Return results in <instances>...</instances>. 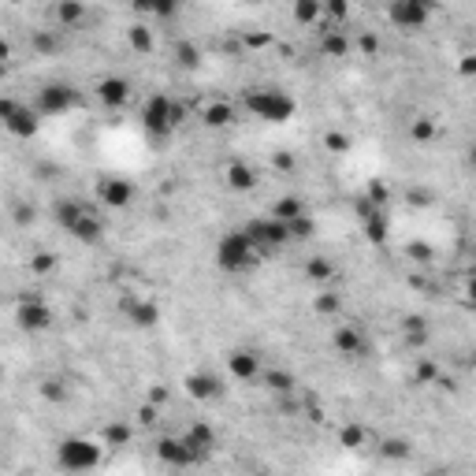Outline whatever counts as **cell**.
I'll return each instance as SVG.
<instances>
[{
    "mask_svg": "<svg viewBox=\"0 0 476 476\" xmlns=\"http://www.w3.org/2000/svg\"><path fill=\"white\" fill-rule=\"evenodd\" d=\"M242 108L253 119H264V123H286V119L298 112V101L275 86H257L242 97Z\"/></svg>",
    "mask_w": 476,
    "mask_h": 476,
    "instance_id": "obj_1",
    "label": "cell"
},
{
    "mask_svg": "<svg viewBox=\"0 0 476 476\" xmlns=\"http://www.w3.org/2000/svg\"><path fill=\"white\" fill-rule=\"evenodd\" d=\"M104 458V446L82 439V435H71V439H60L56 446V465L64 473H93Z\"/></svg>",
    "mask_w": 476,
    "mask_h": 476,
    "instance_id": "obj_2",
    "label": "cell"
},
{
    "mask_svg": "<svg viewBox=\"0 0 476 476\" xmlns=\"http://www.w3.org/2000/svg\"><path fill=\"white\" fill-rule=\"evenodd\" d=\"M257 257H261V250L246 238V231H227L220 242H216V264H220L223 272H246Z\"/></svg>",
    "mask_w": 476,
    "mask_h": 476,
    "instance_id": "obj_3",
    "label": "cell"
},
{
    "mask_svg": "<svg viewBox=\"0 0 476 476\" xmlns=\"http://www.w3.org/2000/svg\"><path fill=\"white\" fill-rule=\"evenodd\" d=\"M142 123L153 138H167L178 123H183V104H175L167 93H153L142 108Z\"/></svg>",
    "mask_w": 476,
    "mask_h": 476,
    "instance_id": "obj_4",
    "label": "cell"
},
{
    "mask_svg": "<svg viewBox=\"0 0 476 476\" xmlns=\"http://www.w3.org/2000/svg\"><path fill=\"white\" fill-rule=\"evenodd\" d=\"M246 238L257 246L261 253L268 250H280V246L291 242V223H283V220H275V216H261V220H250L242 227Z\"/></svg>",
    "mask_w": 476,
    "mask_h": 476,
    "instance_id": "obj_5",
    "label": "cell"
},
{
    "mask_svg": "<svg viewBox=\"0 0 476 476\" xmlns=\"http://www.w3.org/2000/svg\"><path fill=\"white\" fill-rule=\"evenodd\" d=\"M78 104V89L67 82H48L37 89V116H64Z\"/></svg>",
    "mask_w": 476,
    "mask_h": 476,
    "instance_id": "obj_6",
    "label": "cell"
},
{
    "mask_svg": "<svg viewBox=\"0 0 476 476\" xmlns=\"http://www.w3.org/2000/svg\"><path fill=\"white\" fill-rule=\"evenodd\" d=\"M0 119H4V127L15 138H34L37 134V123H42V119H37V108L19 104V101H12V97L0 101Z\"/></svg>",
    "mask_w": 476,
    "mask_h": 476,
    "instance_id": "obj_7",
    "label": "cell"
},
{
    "mask_svg": "<svg viewBox=\"0 0 476 476\" xmlns=\"http://www.w3.org/2000/svg\"><path fill=\"white\" fill-rule=\"evenodd\" d=\"M428 19H432V4H424V0H394V4H387V23L399 30H421Z\"/></svg>",
    "mask_w": 476,
    "mask_h": 476,
    "instance_id": "obj_8",
    "label": "cell"
},
{
    "mask_svg": "<svg viewBox=\"0 0 476 476\" xmlns=\"http://www.w3.org/2000/svg\"><path fill=\"white\" fill-rule=\"evenodd\" d=\"M156 458L164 465H172V469H190V465H197L194 450L186 446L183 435H164V439H156Z\"/></svg>",
    "mask_w": 476,
    "mask_h": 476,
    "instance_id": "obj_9",
    "label": "cell"
},
{
    "mask_svg": "<svg viewBox=\"0 0 476 476\" xmlns=\"http://www.w3.org/2000/svg\"><path fill=\"white\" fill-rule=\"evenodd\" d=\"M15 316H19V327H26V331H45V327L53 324V309H48L37 294H26L23 302H19Z\"/></svg>",
    "mask_w": 476,
    "mask_h": 476,
    "instance_id": "obj_10",
    "label": "cell"
},
{
    "mask_svg": "<svg viewBox=\"0 0 476 476\" xmlns=\"http://www.w3.org/2000/svg\"><path fill=\"white\" fill-rule=\"evenodd\" d=\"M186 387V394H190L194 402H216V399H223V380L220 376H212V372H190L183 380Z\"/></svg>",
    "mask_w": 476,
    "mask_h": 476,
    "instance_id": "obj_11",
    "label": "cell"
},
{
    "mask_svg": "<svg viewBox=\"0 0 476 476\" xmlns=\"http://www.w3.org/2000/svg\"><path fill=\"white\" fill-rule=\"evenodd\" d=\"M183 439H186V446H190V450H194L197 465L212 458V450H216V432H212V424H205V421L190 424V428L183 432Z\"/></svg>",
    "mask_w": 476,
    "mask_h": 476,
    "instance_id": "obj_12",
    "label": "cell"
},
{
    "mask_svg": "<svg viewBox=\"0 0 476 476\" xmlns=\"http://www.w3.org/2000/svg\"><path fill=\"white\" fill-rule=\"evenodd\" d=\"M123 313H127V320H131V327H138V331L161 324V309H156V302H149V298H127Z\"/></svg>",
    "mask_w": 476,
    "mask_h": 476,
    "instance_id": "obj_13",
    "label": "cell"
},
{
    "mask_svg": "<svg viewBox=\"0 0 476 476\" xmlns=\"http://www.w3.org/2000/svg\"><path fill=\"white\" fill-rule=\"evenodd\" d=\"M97 197H101V205H108V208H127L134 201V186L127 183V178H101Z\"/></svg>",
    "mask_w": 476,
    "mask_h": 476,
    "instance_id": "obj_14",
    "label": "cell"
},
{
    "mask_svg": "<svg viewBox=\"0 0 476 476\" xmlns=\"http://www.w3.org/2000/svg\"><path fill=\"white\" fill-rule=\"evenodd\" d=\"M335 350L346 354V357H361V354H369V342H365V331L357 324H342V327H335Z\"/></svg>",
    "mask_w": 476,
    "mask_h": 476,
    "instance_id": "obj_15",
    "label": "cell"
},
{
    "mask_svg": "<svg viewBox=\"0 0 476 476\" xmlns=\"http://www.w3.org/2000/svg\"><path fill=\"white\" fill-rule=\"evenodd\" d=\"M227 372L235 376V380H257L261 376V357H257L253 350H231L227 354Z\"/></svg>",
    "mask_w": 476,
    "mask_h": 476,
    "instance_id": "obj_16",
    "label": "cell"
},
{
    "mask_svg": "<svg viewBox=\"0 0 476 476\" xmlns=\"http://www.w3.org/2000/svg\"><path fill=\"white\" fill-rule=\"evenodd\" d=\"M97 97L108 108H123V101L131 97V86H127V78H101L97 82Z\"/></svg>",
    "mask_w": 476,
    "mask_h": 476,
    "instance_id": "obj_17",
    "label": "cell"
},
{
    "mask_svg": "<svg viewBox=\"0 0 476 476\" xmlns=\"http://www.w3.org/2000/svg\"><path fill=\"white\" fill-rule=\"evenodd\" d=\"M71 235L78 238V242H86V246L101 242V238H104V223H101V216H97L93 208H86V216L71 227Z\"/></svg>",
    "mask_w": 476,
    "mask_h": 476,
    "instance_id": "obj_18",
    "label": "cell"
},
{
    "mask_svg": "<svg viewBox=\"0 0 476 476\" xmlns=\"http://www.w3.org/2000/svg\"><path fill=\"white\" fill-rule=\"evenodd\" d=\"M53 216H56V223L64 227L67 235H71V227H75V223L86 216V205H82V201H71V197H64V201H56Z\"/></svg>",
    "mask_w": 476,
    "mask_h": 476,
    "instance_id": "obj_19",
    "label": "cell"
},
{
    "mask_svg": "<svg viewBox=\"0 0 476 476\" xmlns=\"http://www.w3.org/2000/svg\"><path fill=\"white\" fill-rule=\"evenodd\" d=\"M261 380H264V387L272 394H291L294 387H298V380L286 369H268V372H261Z\"/></svg>",
    "mask_w": 476,
    "mask_h": 476,
    "instance_id": "obj_20",
    "label": "cell"
},
{
    "mask_svg": "<svg viewBox=\"0 0 476 476\" xmlns=\"http://www.w3.org/2000/svg\"><path fill=\"white\" fill-rule=\"evenodd\" d=\"M227 186L231 190H253L257 186V172L250 164H231L227 167Z\"/></svg>",
    "mask_w": 476,
    "mask_h": 476,
    "instance_id": "obj_21",
    "label": "cell"
},
{
    "mask_svg": "<svg viewBox=\"0 0 476 476\" xmlns=\"http://www.w3.org/2000/svg\"><path fill=\"white\" fill-rule=\"evenodd\" d=\"M272 216H275V220H283V223H294V220H302V216H305V201H302V197H280L275 208H272Z\"/></svg>",
    "mask_w": 476,
    "mask_h": 476,
    "instance_id": "obj_22",
    "label": "cell"
},
{
    "mask_svg": "<svg viewBox=\"0 0 476 476\" xmlns=\"http://www.w3.org/2000/svg\"><path fill=\"white\" fill-rule=\"evenodd\" d=\"M320 48H324L327 56H335V60H339V56L350 53V42H346V34H342V30H324V34H320Z\"/></svg>",
    "mask_w": 476,
    "mask_h": 476,
    "instance_id": "obj_23",
    "label": "cell"
},
{
    "mask_svg": "<svg viewBox=\"0 0 476 476\" xmlns=\"http://www.w3.org/2000/svg\"><path fill=\"white\" fill-rule=\"evenodd\" d=\"M387 227H391V220H387V208H376L372 216H365V235H369V242H383V238H387Z\"/></svg>",
    "mask_w": 476,
    "mask_h": 476,
    "instance_id": "obj_24",
    "label": "cell"
},
{
    "mask_svg": "<svg viewBox=\"0 0 476 476\" xmlns=\"http://www.w3.org/2000/svg\"><path fill=\"white\" fill-rule=\"evenodd\" d=\"M231 119H235V108L227 101H216V104L205 108V127H227Z\"/></svg>",
    "mask_w": 476,
    "mask_h": 476,
    "instance_id": "obj_25",
    "label": "cell"
},
{
    "mask_svg": "<svg viewBox=\"0 0 476 476\" xmlns=\"http://www.w3.org/2000/svg\"><path fill=\"white\" fill-rule=\"evenodd\" d=\"M380 454H383V458H391V461H405L413 450H410V443H405V439L391 435V439H383V443H380Z\"/></svg>",
    "mask_w": 476,
    "mask_h": 476,
    "instance_id": "obj_26",
    "label": "cell"
},
{
    "mask_svg": "<svg viewBox=\"0 0 476 476\" xmlns=\"http://www.w3.org/2000/svg\"><path fill=\"white\" fill-rule=\"evenodd\" d=\"M127 42H131L134 53H153V30L149 26H131L127 30Z\"/></svg>",
    "mask_w": 476,
    "mask_h": 476,
    "instance_id": "obj_27",
    "label": "cell"
},
{
    "mask_svg": "<svg viewBox=\"0 0 476 476\" xmlns=\"http://www.w3.org/2000/svg\"><path fill=\"white\" fill-rule=\"evenodd\" d=\"M339 443L346 446V450H361V446H365V428H361V424H342Z\"/></svg>",
    "mask_w": 476,
    "mask_h": 476,
    "instance_id": "obj_28",
    "label": "cell"
},
{
    "mask_svg": "<svg viewBox=\"0 0 476 476\" xmlns=\"http://www.w3.org/2000/svg\"><path fill=\"white\" fill-rule=\"evenodd\" d=\"M320 15H324V8L313 4V0H298V4H294V19H298V23H316Z\"/></svg>",
    "mask_w": 476,
    "mask_h": 476,
    "instance_id": "obj_29",
    "label": "cell"
},
{
    "mask_svg": "<svg viewBox=\"0 0 476 476\" xmlns=\"http://www.w3.org/2000/svg\"><path fill=\"white\" fill-rule=\"evenodd\" d=\"M175 60L186 67V71H194V67L201 64V56H197V48H194L190 42H178V45H175Z\"/></svg>",
    "mask_w": 476,
    "mask_h": 476,
    "instance_id": "obj_30",
    "label": "cell"
},
{
    "mask_svg": "<svg viewBox=\"0 0 476 476\" xmlns=\"http://www.w3.org/2000/svg\"><path fill=\"white\" fill-rule=\"evenodd\" d=\"M131 443V428L127 424H108L104 428V446H123Z\"/></svg>",
    "mask_w": 476,
    "mask_h": 476,
    "instance_id": "obj_31",
    "label": "cell"
},
{
    "mask_svg": "<svg viewBox=\"0 0 476 476\" xmlns=\"http://www.w3.org/2000/svg\"><path fill=\"white\" fill-rule=\"evenodd\" d=\"M305 272H309V280H316V283H324V280H331V261H324V257H313L309 261V268H305Z\"/></svg>",
    "mask_w": 476,
    "mask_h": 476,
    "instance_id": "obj_32",
    "label": "cell"
},
{
    "mask_svg": "<svg viewBox=\"0 0 476 476\" xmlns=\"http://www.w3.org/2000/svg\"><path fill=\"white\" fill-rule=\"evenodd\" d=\"M82 15H86V8H82V4H56V19H60V26H64V23H78Z\"/></svg>",
    "mask_w": 476,
    "mask_h": 476,
    "instance_id": "obj_33",
    "label": "cell"
},
{
    "mask_svg": "<svg viewBox=\"0 0 476 476\" xmlns=\"http://www.w3.org/2000/svg\"><path fill=\"white\" fill-rule=\"evenodd\" d=\"M313 231H316V223L309 220V216H302V220L291 223V242H294V238H298V242H305V238H313Z\"/></svg>",
    "mask_w": 476,
    "mask_h": 476,
    "instance_id": "obj_34",
    "label": "cell"
},
{
    "mask_svg": "<svg viewBox=\"0 0 476 476\" xmlns=\"http://www.w3.org/2000/svg\"><path fill=\"white\" fill-rule=\"evenodd\" d=\"M53 268H56V257H53V253H34V257H30V272L48 275Z\"/></svg>",
    "mask_w": 476,
    "mask_h": 476,
    "instance_id": "obj_35",
    "label": "cell"
},
{
    "mask_svg": "<svg viewBox=\"0 0 476 476\" xmlns=\"http://www.w3.org/2000/svg\"><path fill=\"white\" fill-rule=\"evenodd\" d=\"M410 134L416 138V142H428V138L435 134V123H432V119H413V127H410Z\"/></svg>",
    "mask_w": 476,
    "mask_h": 476,
    "instance_id": "obj_36",
    "label": "cell"
},
{
    "mask_svg": "<svg viewBox=\"0 0 476 476\" xmlns=\"http://www.w3.org/2000/svg\"><path fill=\"white\" fill-rule=\"evenodd\" d=\"M324 145L331 149V153H346V149H350V138L339 134V131H327L324 134Z\"/></svg>",
    "mask_w": 476,
    "mask_h": 476,
    "instance_id": "obj_37",
    "label": "cell"
},
{
    "mask_svg": "<svg viewBox=\"0 0 476 476\" xmlns=\"http://www.w3.org/2000/svg\"><path fill=\"white\" fill-rule=\"evenodd\" d=\"M405 339H410V342H424V339H428L424 320H405Z\"/></svg>",
    "mask_w": 476,
    "mask_h": 476,
    "instance_id": "obj_38",
    "label": "cell"
},
{
    "mask_svg": "<svg viewBox=\"0 0 476 476\" xmlns=\"http://www.w3.org/2000/svg\"><path fill=\"white\" fill-rule=\"evenodd\" d=\"M34 48H37V53H56V48H60V37H56V34H37V37H34Z\"/></svg>",
    "mask_w": 476,
    "mask_h": 476,
    "instance_id": "obj_39",
    "label": "cell"
},
{
    "mask_svg": "<svg viewBox=\"0 0 476 476\" xmlns=\"http://www.w3.org/2000/svg\"><path fill=\"white\" fill-rule=\"evenodd\" d=\"M339 309V294H320L316 298V313H335Z\"/></svg>",
    "mask_w": 476,
    "mask_h": 476,
    "instance_id": "obj_40",
    "label": "cell"
},
{
    "mask_svg": "<svg viewBox=\"0 0 476 476\" xmlns=\"http://www.w3.org/2000/svg\"><path fill=\"white\" fill-rule=\"evenodd\" d=\"M42 394H45V399H53V402H64V383H56V380H48L45 387H42Z\"/></svg>",
    "mask_w": 476,
    "mask_h": 476,
    "instance_id": "obj_41",
    "label": "cell"
},
{
    "mask_svg": "<svg viewBox=\"0 0 476 476\" xmlns=\"http://www.w3.org/2000/svg\"><path fill=\"white\" fill-rule=\"evenodd\" d=\"M138 421H142V424H153V421H156V410H153V405H142V410H138Z\"/></svg>",
    "mask_w": 476,
    "mask_h": 476,
    "instance_id": "obj_42",
    "label": "cell"
},
{
    "mask_svg": "<svg viewBox=\"0 0 476 476\" xmlns=\"http://www.w3.org/2000/svg\"><path fill=\"white\" fill-rule=\"evenodd\" d=\"M410 257H416V261H428L432 250H428V246H410Z\"/></svg>",
    "mask_w": 476,
    "mask_h": 476,
    "instance_id": "obj_43",
    "label": "cell"
},
{
    "mask_svg": "<svg viewBox=\"0 0 476 476\" xmlns=\"http://www.w3.org/2000/svg\"><path fill=\"white\" fill-rule=\"evenodd\" d=\"M461 75H476V56H465V64H461Z\"/></svg>",
    "mask_w": 476,
    "mask_h": 476,
    "instance_id": "obj_44",
    "label": "cell"
},
{
    "mask_svg": "<svg viewBox=\"0 0 476 476\" xmlns=\"http://www.w3.org/2000/svg\"><path fill=\"white\" fill-rule=\"evenodd\" d=\"M469 298L476 302V261H473V268H469Z\"/></svg>",
    "mask_w": 476,
    "mask_h": 476,
    "instance_id": "obj_45",
    "label": "cell"
},
{
    "mask_svg": "<svg viewBox=\"0 0 476 476\" xmlns=\"http://www.w3.org/2000/svg\"><path fill=\"white\" fill-rule=\"evenodd\" d=\"M416 376H421V380H432L435 369H432V365H421V369H416Z\"/></svg>",
    "mask_w": 476,
    "mask_h": 476,
    "instance_id": "obj_46",
    "label": "cell"
},
{
    "mask_svg": "<svg viewBox=\"0 0 476 476\" xmlns=\"http://www.w3.org/2000/svg\"><path fill=\"white\" fill-rule=\"evenodd\" d=\"M469 164H473V167H476V142H473V145H469Z\"/></svg>",
    "mask_w": 476,
    "mask_h": 476,
    "instance_id": "obj_47",
    "label": "cell"
},
{
    "mask_svg": "<svg viewBox=\"0 0 476 476\" xmlns=\"http://www.w3.org/2000/svg\"><path fill=\"white\" fill-rule=\"evenodd\" d=\"M424 476H450V473H446V469H428Z\"/></svg>",
    "mask_w": 476,
    "mask_h": 476,
    "instance_id": "obj_48",
    "label": "cell"
},
{
    "mask_svg": "<svg viewBox=\"0 0 476 476\" xmlns=\"http://www.w3.org/2000/svg\"><path fill=\"white\" fill-rule=\"evenodd\" d=\"M257 476H275V473H257Z\"/></svg>",
    "mask_w": 476,
    "mask_h": 476,
    "instance_id": "obj_49",
    "label": "cell"
}]
</instances>
